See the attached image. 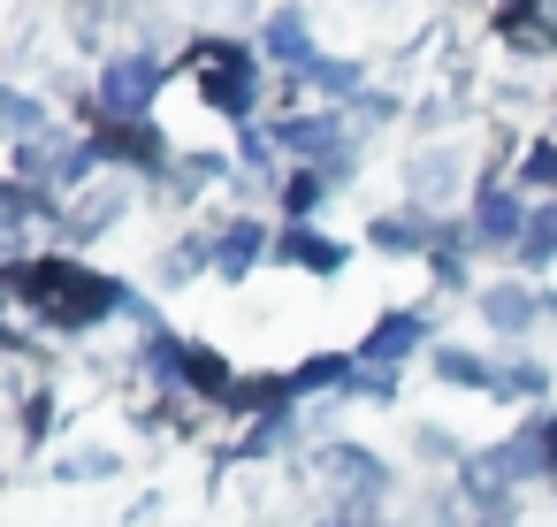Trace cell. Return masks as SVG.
Returning a JSON list of instances; mask_svg holds the SVG:
<instances>
[{"label":"cell","instance_id":"1","mask_svg":"<svg viewBox=\"0 0 557 527\" xmlns=\"http://www.w3.org/2000/svg\"><path fill=\"white\" fill-rule=\"evenodd\" d=\"M9 283H16V298L39 306L54 329H92V321H108L115 306H131L123 283H108V275H92V268H77V260H16Z\"/></svg>","mask_w":557,"mask_h":527},{"label":"cell","instance_id":"2","mask_svg":"<svg viewBox=\"0 0 557 527\" xmlns=\"http://www.w3.org/2000/svg\"><path fill=\"white\" fill-rule=\"evenodd\" d=\"M191 77H199L207 108H222V115H252V100H260L252 54H245L237 39H199V47H191Z\"/></svg>","mask_w":557,"mask_h":527},{"label":"cell","instance_id":"3","mask_svg":"<svg viewBox=\"0 0 557 527\" xmlns=\"http://www.w3.org/2000/svg\"><path fill=\"white\" fill-rule=\"evenodd\" d=\"M153 85H161V70H153L146 54H123V62L100 77V115H108V123H146Z\"/></svg>","mask_w":557,"mask_h":527},{"label":"cell","instance_id":"4","mask_svg":"<svg viewBox=\"0 0 557 527\" xmlns=\"http://www.w3.org/2000/svg\"><path fill=\"white\" fill-rule=\"evenodd\" d=\"M283 146H290L298 161L329 169V176H344V169H351V154H344V146H351V138H344V123H321V115H313V123H290V131H283Z\"/></svg>","mask_w":557,"mask_h":527},{"label":"cell","instance_id":"5","mask_svg":"<svg viewBox=\"0 0 557 527\" xmlns=\"http://www.w3.org/2000/svg\"><path fill=\"white\" fill-rule=\"evenodd\" d=\"M466 237H473V245H511V237H527V215H519V199H511V192H481V207H473Z\"/></svg>","mask_w":557,"mask_h":527},{"label":"cell","instance_id":"6","mask_svg":"<svg viewBox=\"0 0 557 527\" xmlns=\"http://www.w3.org/2000/svg\"><path fill=\"white\" fill-rule=\"evenodd\" d=\"M420 314H382L374 321V336H367V367H397V359H412L420 352Z\"/></svg>","mask_w":557,"mask_h":527},{"label":"cell","instance_id":"7","mask_svg":"<svg viewBox=\"0 0 557 527\" xmlns=\"http://www.w3.org/2000/svg\"><path fill=\"white\" fill-rule=\"evenodd\" d=\"M329 474H336V489H351V497H374V489H389V466L374 458V451H329Z\"/></svg>","mask_w":557,"mask_h":527},{"label":"cell","instance_id":"8","mask_svg":"<svg viewBox=\"0 0 557 527\" xmlns=\"http://www.w3.org/2000/svg\"><path fill=\"white\" fill-rule=\"evenodd\" d=\"M268 54H275V62H290V70H306V62H313V24H306L298 9L268 16Z\"/></svg>","mask_w":557,"mask_h":527},{"label":"cell","instance_id":"9","mask_svg":"<svg viewBox=\"0 0 557 527\" xmlns=\"http://www.w3.org/2000/svg\"><path fill=\"white\" fill-rule=\"evenodd\" d=\"M481 314H488V329H496V336H519V329L542 314V298H534V291H511V283H496V291L481 298Z\"/></svg>","mask_w":557,"mask_h":527},{"label":"cell","instance_id":"10","mask_svg":"<svg viewBox=\"0 0 557 527\" xmlns=\"http://www.w3.org/2000/svg\"><path fill=\"white\" fill-rule=\"evenodd\" d=\"M100 154H108V161H131V169H153V161H161V138H153L146 123H108Z\"/></svg>","mask_w":557,"mask_h":527},{"label":"cell","instance_id":"11","mask_svg":"<svg viewBox=\"0 0 557 527\" xmlns=\"http://www.w3.org/2000/svg\"><path fill=\"white\" fill-rule=\"evenodd\" d=\"M290 93H329V100H351V93H359V70H351V62H306V70H290Z\"/></svg>","mask_w":557,"mask_h":527},{"label":"cell","instance_id":"12","mask_svg":"<svg viewBox=\"0 0 557 527\" xmlns=\"http://www.w3.org/2000/svg\"><path fill=\"white\" fill-rule=\"evenodd\" d=\"M252 260H260V222H230L214 237V275H245Z\"/></svg>","mask_w":557,"mask_h":527},{"label":"cell","instance_id":"13","mask_svg":"<svg viewBox=\"0 0 557 527\" xmlns=\"http://www.w3.org/2000/svg\"><path fill=\"white\" fill-rule=\"evenodd\" d=\"M283 260H290V268H321V275H329V268H344V253H336L329 237H313L306 222H298V230L283 237Z\"/></svg>","mask_w":557,"mask_h":527},{"label":"cell","instance_id":"14","mask_svg":"<svg viewBox=\"0 0 557 527\" xmlns=\"http://www.w3.org/2000/svg\"><path fill=\"white\" fill-rule=\"evenodd\" d=\"M412 184H420V199H428V207H443V199H450V184H458V161H450V154H420Z\"/></svg>","mask_w":557,"mask_h":527},{"label":"cell","instance_id":"15","mask_svg":"<svg viewBox=\"0 0 557 527\" xmlns=\"http://www.w3.org/2000/svg\"><path fill=\"white\" fill-rule=\"evenodd\" d=\"M435 375L443 382H466V390H496V367L473 359V352H435Z\"/></svg>","mask_w":557,"mask_h":527},{"label":"cell","instance_id":"16","mask_svg":"<svg viewBox=\"0 0 557 527\" xmlns=\"http://www.w3.org/2000/svg\"><path fill=\"white\" fill-rule=\"evenodd\" d=\"M519 253H527V260H549V253H557V207L527 215V237H519Z\"/></svg>","mask_w":557,"mask_h":527},{"label":"cell","instance_id":"17","mask_svg":"<svg viewBox=\"0 0 557 527\" xmlns=\"http://www.w3.org/2000/svg\"><path fill=\"white\" fill-rule=\"evenodd\" d=\"M329 382H351V367H344V359H306V367L290 375V390H329Z\"/></svg>","mask_w":557,"mask_h":527},{"label":"cell","instance_id":"18","mask_svg":"<svg viewBox=\"0 0 557 527\" xmlns=\"http://www.w3.org/2000/svg\"><path fill=\"white\" fill-rule=\"evenodd\" d=\"M496 390H511V397H534V390H542V367H496Z\"/></svg>","mask_w":557,"mask_h":527},{"label":"cell","instance_id":"19","mask_svg":"<svg viewBox=\"0 0 557 527\" xmlns=\"http://www.w3.org/2000/svg\"><path fill=\"white\" fill-rule=\"evenodd\" d=\"M9 131H16V138H32V131H39V108H32L24 93H9Z\"/></svg>","mask_w":557,"mask_h":527},{"label":"cell","instance_id":"20","mask_svg":"<svg viewBox=\"0 0 557 527\" xmlns=\"http://www.w3.org/2000/svg\"><path fill=\"white\" fill-rule=\"evenodd\" d=\"M313 199H321V176H313V169H298V176H290V207H298V215H313Z\"/></svg>","mask_w":557,"mask_h":527},{"label":"cell","instance_id":"21","mask_svg":"<svg viewBox=\"0 0 557 527\" xmlns=\"http://www.w3.org/2000/svg\"><path fill=\"white\" fill-rule=\"evenodd\" d=\"M268 161H275V146H268L260 131H245V169H268Z\"/></svg>","mask_w":557,"mask_h":527},{"label":"cell","instance_id":"22","mask_svg":"<svg viewBox=\"0 0 557 527\" xmlns=\"http://www.w3.org/2000/svg\"><path fill=\"white\" fill-rule=\"evenodd\" d=\"M481 527H511V504H504V497H496V504H488V512H481Z\"/></svg>","mask_w":557,"mask_h":527},{"label":"cell","instance_id":"23","mask_svg":"<svg viewBox=\"0 0 557 527\" xmlns=\"http://www.w3.org/2000/svg\"><path fill=\"white\" fill-rule=\"evenodd\" d=\"M542 314H549V321H557V298H549V306H542Z\"/></svg>","mask_w":557,"mask_h":527}]
</instances>
